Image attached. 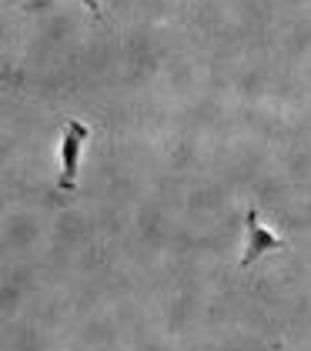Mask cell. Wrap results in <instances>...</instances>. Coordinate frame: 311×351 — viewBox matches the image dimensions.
<instances>
[{
  "label": "cell",
  "mask_w": 311,
  "mask_h": 351,
  "mask_svg": "<svg viewBox=\"0 0 311 351\" xmlns=\"http://www.w3.org/2000/svg\"><path fill=\"white\" fill-rule=\"evenodd\" d=\"M91 137V128L80 121H67L64 134H60V191H74L78 188V167H80V151Z\"/></svg>",
  "instance_id": "obj_1"
},
{
  "label": "cell",
  "mask_w": 311,
  "mask_h": 351,
  "mask_svg": "<svg viewBox=\"0 0 311 351\" xmlns=\"http://www.w3.org/2000/svg\"><path fill=\"white\" fill-rule=\"evenodd\" d=\"M281 247H288L285 238L275 234L271 228H264L258 211L248 208V211H244V251H241V268H251L261 254H268V251H281Z\"/></svg>",
  "instance_id": "obj_2"
},
{
  "label": "cell",
  "mask_w": 311,
  "mask_h": 351,
  "mask_svg": "<svg viewBox=\"0 0 311 351\" xmlns=\"http://www.w3.org/2000/svg\"><path fill=\"white\" fill-rule=\"evenodd\" d=\"M80 3H84V7H87V10L94 14V17H97V21H101V17H104V7H101V0H80Z\"/></svg>",
  "instance_id": "obj_3"
}]
</instances>
